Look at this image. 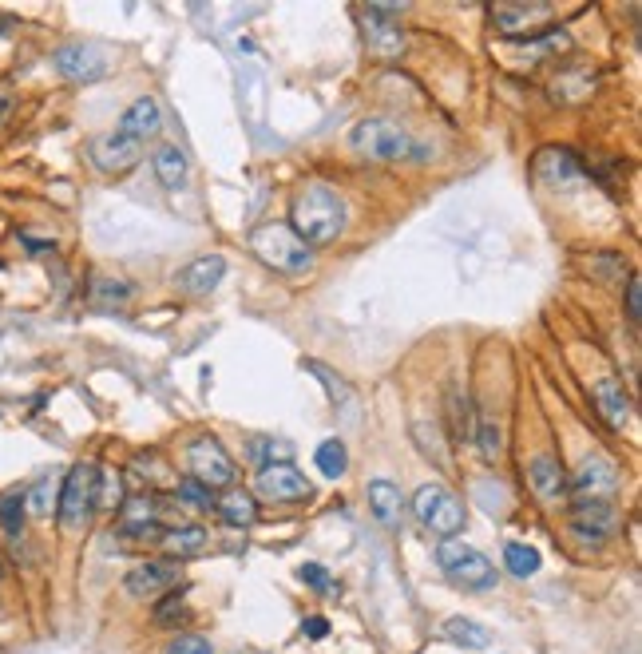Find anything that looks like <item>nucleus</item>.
I'll list each match as a JSON object with an SVG mask.
<instances>
[{"instance_id": "c9c22d12", "label": "nucleus", "mask_w": 642, "mask_h": 654, "mask_svg": "<svg viewBox=\"0 0 642 654\" xmlns=\"http://www.w3.org/2000/svg\"><path fill=\"white\" fill-rule=\"evenodd\" d=\"M179 619H187V607L179 603V595H167V599H163V607L155 611V623L171 627V623H179Z\"/></svg>"}, {"instance_id": "a878e982", "label": "nucleus", "mask_w": 642, "mask_h": 654, "mask_svg": "<svg viewBox=\"0 0 642 654\" xmlns=\"http://www.w3.org/2000/svg\"><path fill=\"white\" fill-rule=\"evenodd\" d=\"M24 492L20 488H12V492H4L0 496V532L12 540V544H20V536H24Z\"/></svg>"}, {"instance_id": "ea45409f", "label": "nucleus", "mask_w": 642, "mask_h": 654, "mask_svg": "<svg viewBox=\"0 0 642 654\" xmlns=\"http://www.w3.org/2000/svg\"><path fill=\"white\" fill-rule=\"evenodd\" d=\"M302 631H306L310 639H325V635H329V623H325L321 615H314V619H306V623H302Z\"/></svg>"}, {"instance_id": "412c9836", "label": "nucleus", "mask_w": 642, "mask_h": 654, "mask_svg": "<svg viewBox=\"0 0 642 654\" xmlns=\"http://www.w3.org/2000/svg\"><path fill=\"white\" fill-rule=\"evenodd\" d=\"M151 167H155V179L167 187V191H183L187 187V175H191V163H187V155L175 147V143H163L159 151H155V159H151Z\"/></svg>"}, {"instance_id": "b1692460", "label": "nucleus", "mask_w": 642, "mask_h": 654, "mask_svg": "<svg viewBox=\"0 0 642 654\" xmlns=\"http://www.w3.org/2000/svg\"><path fill=\"white\" fill-rule=\"evenodd\" d=\"M159 544L167 547V555L171 559H187V555H199L203 547H207V532L199 528V524H183V528H171V532H163L159 536Z\"/></svg>"}, {"instance_id": "aec40b11", "label": "nucleus", "mask_w": 642, "mask_h": 654, "mask_svg": "<svg viewBox=\"0 0 642 654\" xmlns=\"http://www.w3.org/2000/svg\"><path fill=\"white\" fill-rule=\"evenodd\" d=\"M535 171L551 187H575L583 179V167H579V159L571 151H543L539 163H535Z\"/></svg>"}, {"instance_id": "7ed1b4c3", "label": "nucleus", "mask_w": 642, "mask_h": 654, "mask_svg": "<svg viewBox=\"0 0 642 654\" xmlns=\"http://www.w3.org/2000/svg\"><path fill=\"white\" fill-rule=\"evenodd\" d=\"M250 250H254L266 266H274V270H282V274H302V270H310V262H314L310 246H306L286 222H262V226H254Z\"/></svg>"}, {"instance_id": "1a4fd4ad", "label": "nucleus", "mask_w": 642, "mask_h": 654, "mask_svg": "<svg viewBox=\"0 0 642 654\" xmlns=\"http://www.w3.org/2000/svg\"><path fill=\"white\" fill-rule=\"evenodd\" d=\"M619 528V512L611 500H575L571 508V532L583 544H603L607 536H615Z\"/></svg>"}, {"instance_id": "58836bf2", "label": "nucleus", "mask_w": 642, "mask_h": 654, "mask_svg": "<svg viewBox=\"0 0 642 654\" xmlns=\"http://www.w3.org/2000/svg\"><path fill=\"white\" fill-rule=\"evenodd\" d=\"M16 108V92L8 84H0V127H8V115Z\"/></svg>"}, {"instance_id": "dca6fc26", "label": "nucleus", "mask_w": 642, "mask_h": 654, "mask_svg": "<svg viewBox=\"0 0 642 654\" xmlns=\"http://www.w3.org/2000/svg\"><path fill=\"white\" fill-rule=\"evenodd\" d=\"M115 131L127 135V139H135V143L155 139V135L163 131V108H159V100H155V96H139L131 108L123 111V119H119Z\"/></svg>"}, {"instance_id": "f3484780", "label": "nucleus", "mask_w": 642, "mask_h": 654, "mask_svg": "<svg viewBox=\"0 0 642 654\" xmlns=\"http://www.w3.org/2000/svg\"><path fill=\"white\" fill-rule=\"evenodd\" d=\"M591 397H595L599 417H603L611 429H623V425L631 421V397H627V389H623L619 377H599V381H591Z\"/></svg>"}, {"instance_id": "423d86ee", "label": "nucleus", "mask_w": 642, "mask_h": 654, "mask_svg": "<svg viewBox=\"0 0 642 654\" xmlns=\"http://www.w3.org/2000/svg\"><path fill=\"white\" fill-rule=\"evenodd\" d=\"M413 516L425 524L432 536H440V540H452L456 532H464V504L444 484H421L417 488Z\"/></svg>"}, {"instance_id": "f704fd0d", "label": "nucleus", "mask_w": 642, "mask_h": 654, "mask_svg": "<svg viewBox=\"0 0 642 654\" xmlns=\"http://www.w3.org/2000/svg\"><path fill=\"white\" fill-rule=\"evenodd\" d=\"M298 575H302V583H310L314 591H325V595H329V591H337V583L325 575V567H321V563H306Z\"/></svg>"}, {"instance_id": "2eb2a0df", "label": "nucleus", "mask_w": 642, "mask_h": 654, "mask_svg": "<svg viewBox=\"0 0 642 654\" xmlns=\"http://www.w3.org/2000/svg\"><path fill=\"white\" fill-rule=\"evenodd\" d=\"M119 532L131 536V540H159L163 536V508L151 496L127 500L119 508Z\"/></svg>"}, {"instance_id": "72a5a7b5", "label": "nucleus", "mask_w": 642, "mask_h": 654, "mask_svg": "<svg viewBox=\"0 0 642 654\" xmlns=\"http://www.w3.org/2000/svg\"><path fill=\"white\" fill-rule=\"evenodd\" d=\"M179 500H187L191 508H211V492H207L199 480H191V476L179 484Z\"/></svg>"}, {"instance_id": "f03ea898", "label": "nucleus", "mask_w": 642, "mask_h": 654, "mask_svg": "<svg viewBox=\"0 0 642 654\" xmlns=\"http://www.w3.org/2000/svg\"><path fill=\"white\" fill-rule=\"evenodd\" d=\"M349 147L373 163H401V159H425V147L421 139L401 127L397 119H381V115H369L361 119L353 131H349Z\"/></svg>"}, {"instance_id": "c85d7f7f", "label": "nucleus", "mask_w": 642, "mask_h": 654, "mask_svg": "<svg viewBox=\"0 0 642 654\" xmlns=\"http://www.w3.org/2000/svg\"><path fill=\"white\" fill-rule=\"evenodd\" d=\"M314 464H318L321 476L337 480V476L345 472V464H349V452H345V444H341V440H321L318 452H314Z\"/></svg>"}, {"instance_id": "bb28decb", "label": "nucleus", "mask_w": 642, "mask_h": 654, "mask_svg": "<svg viewBox=\"0 0 642 654\" xmlns=\"http://www.w3.org/2000/svg\"><path fill=\"white\" fill-rule=\"evenodd\" d=\"M24 508H28L32 516H52V512H56V476H52V472L40 476V480L24 492Z\"/></svg>"}, {"instance_id": "f8f14e48", "label": "nucleus", "mask_w": 642, "mask_h": 654, "mask_svg": "<svg viewBox=\"0 0 642 654\" xmlns=\"http://www.w3.org/2000/svg\"><path fill=\"white\" fill-rule=\"evenodd\" d=\"M393 12H397V8H381V4H369V8L361 12V20H365V44H369L377 56H385V60L401 56V48H405V32H401V24L393 20Z\"/></svg>"}, {"instance_id": "393cba45", "label": "nucleus", "mask_w": 642, "mask_h": 654, "mask_svg": "<svg viewBox=\"0 0 642 654\" xmlns=\"http://www.w3.org/2000/svg\"><path fill=\"white\" fill-rule=\"evenodd\" d=\"M440 635H444L448 643H456V647H468V651H488V647H492L488 627H480V623H472V619H448V623L440 627Z\"/></svg>"}, {"instance_id": "2f4dec72", "label": "nucleus", "mask_w": 642, "mask_h": 654, "mask_svg": "<svg viewBox=\"0 0 642 654\" xmlns=\"http://www.w3.org/2000/svg\"><path fill=\"white\" fill-rule=\"evenodd\" d=\"M476 444H480V456L484 460H496L500 452H504V436H500V425L496 421H480V429H476Z\"/></svg>"}, {"instance_id": "9b49d317", "label": "nucleus", "mask_w": 642, "mask_h": 654, "mask_svg": "<svg viewBox=\"0 0 642 654\" xmlns=\"http://www.w3.org/2000/svg\"><path fill=\"white\" fill-rule=\"evenodd\" d=\"M143 159V143L119 135V131H107L92 139V163L104 171V175H127L135 163Z\"/></svg>"}, {"instance_id": "6e6552de", "label": "nucleus", "mask_w": 642, "mask_h": 654, "mask_svg": "<svg viewBox=\"0 0 642 654\" xmlns=\"http://www.w3.org/2000/svg\"><path fill=\"white\" fill-rule=\"evenodd\" d=\"M254 492L266 504H298V500L314 496V484L286 460V464H262L254 476Z\"/></svg>"}, {"instance_id": "cd10ccee", "label": "nucleus", "mask_w": 642, "mask_h": 654, "mask_svg": "<svg viewBox=\"0 0 642 654\" xmlns=\"http://www.w3.org/2000/svg\"><path fill=\"white\" fill-rule=\"evenodd\" d=\"M547 16H551V8H492V20L512 36L532 28L535 20H547Z\"/></svg>"}, {"instance_id": "4be33fe9", "label": "nucleus", "mask_w": 642, "mask_h": 654, "mask_svg": "<svg viewBox=\"0 0 642 654\" xmlns=\"http://www.w3.org/2000/svg\"><path fill=\"white\" fill-rule=\"evenodd\" d=\"M214 508H218L222 524H230V528H250L258 520V500L250 492H242V488H226V496Z\"/></svg>"}, {"instance_id": "20e7f679", "label": "nucleus", "mask_w": 642, "mask_h": 654, "mask_svg": "<svg viewBox=\"0 0 642 654\" xmlns=\"http://www.w3.org/2000/svg\"><path fill=\"white\" fill-rule=\"evenodd\" d=\"M96 492H100V468L96 464H72V472L60 484L56 496V516L64 532H80L88 528L92 512H96Z\"/></svg>"}, {"instance_id": "e433bc0d", "label": "nucleus", "mask_w": 642, "mask_h": 654, "mask_svg": "<svg viewBox=\"0 0 642 654\" xmlns=\"http://www.w3.org/2000/svg\"><path fill=\"white\" fill-rule=\"evenodd\" d=\"M627 322H631V326H639V322H642V286H639V278H631V282H627Z\"/></svg>"}, {"instance_id": "0eeeda50", "label": "nucleus", "mask_w": 642, "mask_h": 654, "mask_svg": "<svg viewBox=\"0 0 642 654\" xmlns=\"http://www.w3.org/2000/svg\"><path fill=\"white\" fill-rule=\"evenodd\" d=\"M187 468H191V480H199L207 492H226V488H234V476H238L230 452H226L214 436L191 440V448H187Z\"/></svg>"}, {"instance_id": "6ab92c4d", "label": "nucleus", "mask_w": 642, "mask_h": 654, "mask_svg": "<svg viewBox=\"0 0 642 654\" xmlns=\"http://www.w3.org/2000/svg\"><path fill=\"white\" fill-rule=\"evenodd\" d=\"M528 480H532L535 496L543 504H559L567 496V472H563V464L555 456H535L528 464Z\"/></svg>"}, {"instance_id": "79ce46f5", "label": "nucleus", "mask_w": 642, "mask_h": 654, "mask_svg": "<svg viewBox=\"0 0 642 654\" xmlns=\"http://www.w3.org/2000/svg\"><path fill=\"white\" fill-rule=\"evenodd\" d=\"M0 575H4V563H0Z\"/></svg>"}, {"instance_id": "a19ab883", "label": "nucleus", "mask_w": 642, "mask_h": 654, "mask_svg": "<svg viewBox=\"0 0 642 654\" xmlns=\"http://www.w3.org/2000/svg\"><path fill=\"white\" fill-rule=\"evenodd\" d=\"M238 654H258V651H238Z\"/></svg>"}, {"instance_id": "4c0bfd02", "label": "nucleus", "mask_w": 642, "mask_h": 654, "mask_svg": "<svg viewBox=\"0 0 642 654\" xmlns=\"http://www.w3.org/2000/svg\"><path fill=\"white\" fill-rule=\"evenodd\" d=\"M310 373H318L321 381H325V389H329V397H341V401L349 397V389L341 385V377H333V373H329L325 365H314V361H310Z\"/></svg>"}, {"instance_id": "ddd939ff", "label": "nucleus", "mask_w": 642, "mask_h": 654, "mask_svg": "<svg viewBox=\"0 0 642 654\" xmlns=\"http://www.w3.org/2000/svg\"><path fill=\"white\" fill-rule=\"evenodd\" d=\"M567 488L579 500H611L615 488H619V468L607 456H587L583 468H579V476L567 480Z\"/></svg>"}, {"instance_id": "7c9ffc66", "label": "nucleus", "mask_w": 642, "mask_h": 654, "mask_svg": "<svg viewBox=\"0 0 642 654\" xmlns=\"http://www.w3.org/2000/svg\"><path fill=\"white\" fill-rule=\"evenodd\" d=\"M127 298H131L127 282H111V278H96L92 282V302H100V306H123Z\"/></svg>"}, {"instance_id": "5701e85b", "label": "nucleus", "mask_w": 642, "mask_h": 654, "mask_svg": "<svg viewBox=\"0 0 642 654\" xmlns=\"http://www.w3.org/2000/svg\"><path fill=\"white\" fill-rule=\"evenodd\" d=\"M369 508H373L377 524L393 528V524L401 520V488H397L393 480H373V484H369Z\"/></svg>"}, {"instance_id": "39448f33", "label": "nucleus", "mask_w": 642, "mask_h": 654, "mask_svg": "<svg viewBox=\"0 0 642 654\" xmlns=\"http://www.w3.org/2000/svg\"><path fill=\"white\" fill-rule=\"evenodd\" d=\"M436 563L448 571L452 583H460V587H468V591H488V587H496V567H492V559H488L484 551H476L472 544H464V540H440V547H436Z\"/></svg>"}, {"instance_id": "4468645a", "label": "nucleus", "mask_w": 642, "mask_h": 654, "mask_svg": "<svg viewBox=\"0 0 642 654\" xmlns=\"http://www.w3.org/2000/svg\"><path fill=\"white\" fill-rule=\"evenodd\" d=\"M179 583V559H147L139 567L127 571V595L135 599H151V595H163Z\"/></svg>"}, {"instance_id": "a211bd4d", "label": "nucleus", "mask_w": 642, "mask_h": 654, "mask_svg": "<svg viewBox=\"0 0 642 654\" xmlns=\"http://www.w3.org/2000/svg\"><path fill=\"white\" fill-rule=\"evenodd\" d=\"M226 278V262L218 258V254H203V258H195L191 266H183L179 274H175V286L183 290V294H211L214 286Z\"/></svg>"}, {"instance_id": "c756f323", "label": "nucleus", "mask_w": 642, "mask_h": 654, "mask_svg": "<svg viewBox=\"0 0 642 654\" xmlns=\"http://www.w3.org/2000/svg\"><path fill=\"white\" fill-rule=\"evenodd\" d=\"M504 563H508V571H512V575L532 579L535 571H539V551L528 547V544H508V547H504Z\"/></svg>"}, {"instance_id": "9d476101", "label": "nucleus", "mask_w": 642, "mask_h": 654, "mask_svg": "<svg viewBox=\"0 0 642 654\" xmlns=\"http://www.w3.org/2000/svg\"><path fill=\"white\" fill-rule=\"evenodd\" d=\"M52 64L64 80H76V84H92V80L107 76V52L96 44H64L52 56Z\"/></svg>"}, {"instance_id": "473e14b6", "label": "nucleus", "mask_w": 642, "mask_h": 654, "mask_svg": "<svg viewBox=\"0 0 642 654\" xmlns=\"http://www.w3.org/2000/svg\"><path fill=\"white\" fill-rule=\"evenodd\" d=\"M167 654H214V647L203 635H179L167 643Z\"/></svg>"}, {"instance_id": "f257e3e1", "label": "nucleus", "mask_w": 642, "mask_h": 654, "mask_svg": "<svg viewBox=\"0 0 642 654\" xmlns=\"http://www.w3.org/2000/svg\"><path fill=\"white\" fill-rule=\"evenodd\" d=\"M286 226L306 246H329L345 230V199L337 195V187H329L321 179H310L306 187H298Z\"/></svg>"}]
</instances>
